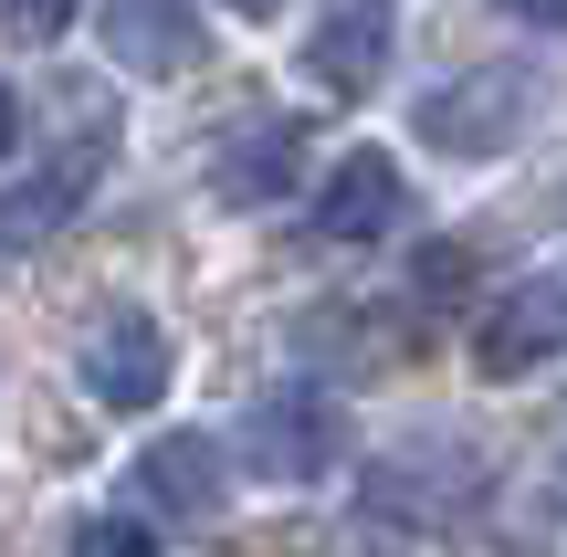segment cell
I'll return each instance as SVG.
<instances>
[{"label": "cell", "mask_w": 567, "mask_h": 557, "mask_svg": "<svg viewBox=\"0 0 567 557\" xmlns=\"http://www.w3.org/2000/svg\"><path fill=\"white\" fill-rule=\"evenodd\" d=\"M421 147H452V158H494V147H515L536 126V74L526 63H484V74L442 84V95H421Z\"/></svg>", "instance_id": "obj_1"}, {"label": "cell", "mask_w": 567, "mask_h": 557, "mask_svg": "<svg viewBox=\"0 0 567 557\" xmlns=\"http://www.w3.org/2000/svg\"><path fill=\"white\" fill-rule=\"evenodd\" d=\"M221 484H231L221 442H200V432H168V442H147V453H137L126 495H137L147 516H168V526H210V516H221Z\"/></svg>", "instance_id": "obj_2"}, {"label": "cell", "mask_w": 567, "mask_h": 557, "mask_svg": "<svg viewBox=\"0 0 567 557\" xmlns=\"http://www.w3.org/2000/svg\"><path fill=\"white\" fill-rule=\"evenodd\" d=\"M84 390L105 400V411H158L168 400V337H158V316H105L95 327V348H84Z\"/></svg>", "instance_id": "obj_3"}, {"label": "cell", "mask_w": 567, "mask_h": 557, "mask_svg": "<svg viewBox=\"0 0 567 557\" xmlns=\"http://www.w3.org/2000/svg\"><path fill=\"white\" fill-rule=\"evenodd\" d=\"M337 400L326 390H284V400H264L252 411V463H264L274 484H316L326 463H337Z\"/></svg>", "instance_id": "obj_4"}, {"label": "cell", "mask_w": 567, "mask_h": 557, "mask_svg": "<svg viewBox=\"0 0 567 557\" xmlns=\"http://www.w3.org/2000/svg\"><path fill=\"white\" fill-rule=\"evenodd\" d=\"M557 348H567V285H515L505 306L484 316V337H473V358H484L494 379H526V369H547Z\"/></svg>", "instance_id": "obj_5"}, {"label": "cell", "mask_w": 567, "mask_h": 557, "mask_svg": "<svg viewBox=\"0 0 567 557\" xmlns=\"http://www.w3.org/2000/svg\"><path fill=\"white\" fill-rule=\"evenodd\" d=\"M400 168L379 158V147H347L337 168H326V189H316V231L326 243H379L389 221H400Z\"/></svg>", "instance_id": "obj_6"}, {"label": "cell", "mask_w": 567, "mask_h": 557, "mask_svg": "<svg viewBox=\"0 0 567 557\" xmlns=\"http://www.w3.org/2000/svg\"><path fill=\"white\" fill-rule=\"evenodd\" d=\"M379 63H389V0H337V11L316 21V42H305V74H316L326 95H368Z\"/></svg>", "instance_id": "obj_7"}, {"label": "cell", "mask_w": 567, "mask_h": 557, "mask_svg": "<svg viewBox=\"0 0 567 557\" xmlns=\"http://www.w3.org/2000/svg\"><path fill=\"white\" fill-rule=\"evenodd\" d=\"M105 53L137 63V74H179L200 53V32H189L179 0H105Z\"/></svg>", "instance_id": "obj_8"}, {"label": "cell", "mask_w": 567, "mask_h": 557, "mask_svg": "<svg viewBox=\"0 0 567 557\" xmlns=\"http://www.w3.org/2000/svg\"><path fill=\"white\" fill-rule=\"evenodd\" d=\"M95 168H105V137H84V147H63L53 168H42L32 189H11L0 200V243H42V231H63V210L95 189Z\"/></svg>", "instance_id": "obj_9"}, {"label": "cell", "mask_w": 567, "mask_h": 557, "mask_svg": "<svg viewBox=\"0 0 567 557\" xmlns=\"http://www.w3.org/2000/svg\"><path fill=\"white\" fill-rule=\"evenodd\" d=\"M295 158H305V137H295V126H252V137L243 147H231V200H274V189L284 179H295Z\"/></svg>", "instance_id": "obj_10"}, {"label": "cell", "mask_w": 567, "mask_h": 557, "mask_svg": "<svg viewBox=\"0 0 567 557\" xmlns=\"http://www.w3.org/2000/svg\"><path fill=\"white\" fill-rule=\"evenodd\" d=\"M74 557H158V537H147L137 516H95V526L74 537Z\"/></svg>", "instance_id": "obj_11"}, {"label": "cell", "mask_w": 567, "mask_h": 557, "mask_svg": "<svg viewBox=\"0 0 567 557\" xmlns=\"http://www.w3.org/2000/svg\"><path fill=\"white\" fill-rule=\"evenodd\" d=\"M74 11H84V0H0V32H21V42H53Z\"/></svg>", "instance_id": "obj_12"}, {"label": "cell", "mask_w": 567, "mask_h": 557, "mask_svg": "<svg viewBox=\"0 0 567 557\" xmlns=\"http://www.w3.org/2000/svg\"><path fill=\"white\" fill-rule=\"evenodd\" d=\"M421 285H431V295H463V285H473V252H463V243H431Z\"/></svg>", "instance_id": "obj_13"}, {"label": "cell", "mask_w": 567, "mask_h": 557, "mask_svg": "<svg viewBox=\"0 0 567 557\" xmlns=\"http://www.w3.org/2000/svg\"><path fill=\"white\" fill-rule=\"evenodd\" d=\"M515 21H536V32H567V0H505Z\"/></svg>", "instance_id": "obj_14"}, {"label": "cell", "mask_w": 567, "mask_h": 557, "mask_svg": "<svg viewBox=\"0 0 567 557\" xmlns=\"http://www.w3.org/2000/svg\"><path fill=\"white\" fill-rule=\"evenodd\" d=\"M11 147H21V95L0 84V158H11Z\"/></svg>", "instance_id": "obj_15"}, {"label": "cell", "mask_w": 567, "mask_h": 557, "mask_svg": "<svg viewBox=\"0 0 567 557\" xmlns=\"http://www.w3.org/2000/svg\"><path fill=\"white\" fill-rule=\"evenodd\" d=\"M231 11H243V21H274V11H284V0H231Z\"/></svg>", "instance_id": "obj_16"}]
</instances>
